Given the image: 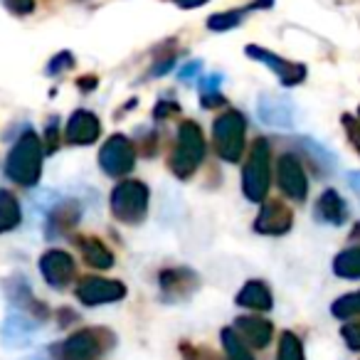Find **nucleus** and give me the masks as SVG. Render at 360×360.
<instances>
[{
    "mask_svg": "<svg viewBox=\"0 0 360 360\" xmlns=\"http://www.w3.org/2000/svg\"><path fill=\"white\" fill-rule=\"evenodd\" d=\"M271 186V148L266 139H257L242 168V193L250 202H264Z\"/></svg>",
    "mask_w": 360,
    "mask_h": 360,
    "instance_id": "nucleus-3",
    "label": "nucleus"
},
{
    "mask_svg": "<svg viewBox=\"0 0 360 360\" xmlns=\"http://www.w3.org/2000/svg\"><path fill=\"white\" fill-rule=\"evenodd\" d=\"M348 186H350V191L355 193V195L360 198V170H348Z\"/></svg>",
    "mask_w": 360,
    "mask_h": 360,
    "instance_id": "nucleus-38",
    "label": "nucleus"
},
{
    "mask_svg": "<svg viewBox=\"0 0 360 360\" xmlns=\"http://www.w3.org/2000/svg\"><path fill=\"white\" fill-rule=\"evenodd\" d=\"M180 353H183V360H220V355L212 353L205 345H193V343H183L180 345Z\"/></svg>",
    "mask_w": 360,
    "mask_h": 360,
    "instance_id": "nucleus-32",
    "label": "nucleus"
},
{
    "mask_svg": "<svg viewBox=\"0 0 360 360\" xmlns=\"http://www.w3.org/2000/svg\"><path fill=\"white\" fill-rule=\"evenodd\" d=\"M220 338H222V348H225L227 360H255L252 348L240 338V333H237L232 326H225V328L220 330Z\"/></svg>",
    "mask_w": 360,
    "mask_h": 360,
    "instance_id": "nucleus-25",
    "label": "nucleus"
},
{
    "mask_svg": "<svg viewBox=\"0 0 360 360\" xmlns=\"http://www.w3.org/2000/svg\"><path fill=\"white\" fill-rule=\"evenodd\" d=\"M40 274L52 289H65L75 281L77 276V262L70 252L65 250H50L40 257Z\"/></svg>",
    "mask_w": 360,
    "mask_h": 360,
    "instance_id": "nucleus-12",
    "label": "nucleus"
},
{
    "mask_svg": "<svg viewBox=\"0 0 360 360\" xmlns=\"http://www.w3.org/2000/svg\"><path fill=\"white\" fill-rule=\"evenodd\" d=\"M47 153L42 136H37L32 129H25L6 158V175L22 188L37 186L42 175V158Z\"/></svg>",
    "mask_w": 360,
    "mask_h": 360,
    "instance_id": "nucleus-1",
    "label": "nucleus"
},
{
    "mask_svg": "<svg viewBox=\"0 0 360 360\" xmlns=\"http://www.w3.org/2000/svg\"><path fill=\"white\" fill-rule=\"evenodd\" d=\"M42 321H37L35 316L25 314V311H11L6 316V321L0 323V340L6 348H25L32 343V333L40 328Z\"/></svg>",
    "mask_w": 360,
    "mask_h": 360,
    "instance_id": "nucleus-14",
    "label": "nucleus"
},
{
    "mask_svg": "<svg viewBox=\"0 0 360 360\" xmlns=\"http://www.w3.org/2000/svg\"><path fill=\"white\" fill-rule=\"evenodd\" d=\"M232 328L240 333V338L250 348H266L274 338V326L269 319H262V316H240L235 319Z\"/></svg>",
    "mask_w": 360,
    "mask_h": 360,
    "instance_id": "nucleus-18",
    "label": "nucleus"
},
{
    "mask_svg": "<svg viewBox=\"0 0 360 360\" xmlns=\"http://www.w3.org/2000/svg\"><path fill=\"white\" fill-rule=\"evenodd\" d=\"M274 6V0H252L250 11H266V8Z\"/></svg>",
    "mask_w": 360,
    "mask_h": 360,
    "instance_id": "nucleus-42",
    "label": "nucleus"
},
{
    "mask_svg": "<svg viewBox=\"0 0 360 360\" xmlns=\"http://www.w3.org/2000/svg\"><path fill=\"white\" fill-rule=\"evenodd\" d=\"M314 217L319 222H323V225L340 227V225H345V222H348V205H345V200L340 198L338 191L328 188V191L321 193L319 200H316Z\"/></svg>",
    "mask_w": 360,
    "mask_h": 360,
    "instance_id": "nucleus-19",
    "label": "nucleus"
},
{
    "mask_svg": "<svg viewBox=\"0 0 360 360\" xmlns=\"http://www.w3.org/2000/svg\"><path fill=\"white\" fill-rule=\"evenodd\" d=\"M82 220V202L75 198H65L50 205L45 212V235L47 240H60L65 235H72Z\"/></svg>",
    "mask_w": 360,
    "mask_h": 360,
    "instance_id": "nucleus-11",
    "label": "nucleus"
},
{
    "mask_svg": "<svg viewBox=\"0 0 360 360\" xmlns=\"http://www.w3.org/2000/svg\"><path fill=\"white\" fill-rule=\"evenodd\" d=\"M340 124H343L350 146H353V148L358 150V155H360V106H358V116L343 114V116H340Z\"/></svg>",
    "mask_w": 360,
    "mask_h": 360,
    "instance_id": "nucleus-30",
    "label": "nucleus"
},
{
    "mask_svg": "<svg viewBox=\"0 0 360 360\" xmlns=\"http://www.w3.org/2000/svg\"><path fill=\"white\" fill-rule=\"evenodd\" d=\"M150 191L143 180H121L111 191V215L124 225H141L148 215Z\"/></svg>",
    "mask_w": 360,
    "mask_h": 360,
    "instance_id": "nucleus-4",
    "label": "nucleus"
},
{
    "mask_svg": "<svg viewBox=\"0 0 360 360\" xmlns=\"http://www.w3.org/2000/svg\"><path fill=\"white\" fill-rule=\"evenodd\" d=\"M77 299L84 306H104L126 299V284L119 279H104V276H84L75 289Z\"/></svg>",
    "mask_w": 360,
    "mask_h": 360,
    "instance_id": "nucleus-10",
    "label": "nucleus"
},
{
    "mask_svg": "<svg viewBox=\"0 0 360 360\" xmlns=\"http://www.w3.org/2000/svg\"><path fill=\"white\" fill-rule=\"evenodd\" d=\"M180 111V106L175 104V101H158L155 104V109H153V119L155 121H163V119H168V116H175Z\"/></svg>",
    "mask_w": 360,
    "mask_h": 360,
    "instance_id": "nucleus-36",
    "label": "nucleus"
},
{
    "mask_svg": "<svg viewBox=\"0 0 360 360\" xmlns=\"http://www.w3.org/2000/svg\"><path fill=\"white\" fill-rule=\"evenodd\" d=\"M340 338L345 340V345H348L350 350L360 353V319L343 323V328H340Z\"/></svg>",
    "mask_w": 360,
    "mask_h": 360,
    "instance_id": "nucleus-33",
    "label": "nucleus"
},
{
    "mask_svg": "<svg viewBox=\"0 0 360 360\" xmlns=\"http://www.w3.org/2000/svg\"><path fill=\"white\" fill-rule=\"evenodd\" d=\"M114 343L116 338L109 328L91 326V328H82L72 333L70 338L62 340L52 350H55V360H96Z\"/></svg>",
    "mask_w": 360,
    "mask_h": 360,
    "instance_id": "nucleus-5",
    "label": "nucleus"
},
{
    "mask_svg": "<svg viewBox=\"0 0 360 360\" xmlns=\"http://www.w3.org/2000/svg\"><path fill=\"white\" fill-rule=\"evenodd\" d=\"M276 186L284 193L289 200L294 202H304L309 198V178H306L304 163H301L299 155L294 153H284L276 158Z\"/></svg>",
    "mask_w": 360,
    "mask_h": 360,
    "instance_id": "nucleus-8",
    "label": "nucleus"
},
{
    "mask_svg": "<svg viewBox=\"0 0 360 360\" xmlns=\"http://www.w3.org/2000/svg\"><path fill=\"white\" fill-rule=\"evenodd\" d=\"M276 360H306L304 343L296 333L284 330L279 338V350H276Z\"/></svg>",
    "mask_w": 360,
    "mask_h": 360,
    "instance_id": "nucleus-29",
    "label": "nucleus"
},
{
    "mask_svg": "<svg viewBox=\"0 0 360 360\" xmlns=\"http://www.w3.org/2000/svg\"><path fill=\"white\" fill-rule=\"evenodd\" d=\"M247 139V119L242 111L227 109L212 124V141H215V153L225 163H237L245 153Z\"/></svg>",
    "mask_w": 360,
    "mask_h": 360,
    "instance_id": "nucleus-6",
    "label": "nucleus"
},
{
    "mask_svg": "<svg viewBox=\"0 0 360 360\" xmlns=\"http://www.w3.org/2000/svg\"><path fill=\"white\" fill-rule=\"evenodd\" d=\"M245 55L250 57V60H255V62H259V65H264L266 70L274 72V75L279 77V82L284 86H299L301 82L306 79V75H309L306 65H301V62L284 60V57H279L276 52L264 50V47H259V45H247L245 47Z\"/></svg>",
    "mask_w": 360,
    "mask_h": 360,
    "instance_id": "nucleus-9",
    "label": "nucleus"
},
{
    "mask_svg": "<svg viewBox=\"0 0 360 360\" xmlns=\"http://www.w3.org/2000/svg\"><path fill=\"white\" fill-rule=\"evenodd\" d=\"M222 84V75H210V77H202L198 82V89H200V101L205 109H212V106H222L225 104V96L220 91Z\"/></svg>",
    "mask_w": 360,
    "mask_h": 360,
    "instance_id": "nucleus-27",
    "label": "nucleus"
},
{
    "mask_svg": "<svg viewBox=\"0 0 360 360\" xmlns=\"http://www.w3.org/2000/svg\"><path fill=\"white\" fill-rule=\"evenodd\" d=\"M22 220L20 202L11 191H0V235L13 232Z\"/></svg>",
    "mask_w": 360,
    "mask_h": 360,
    "instance_id": "nucleus-24",
    "label": "nucleus"
},
{
    "mask_svg": "<svg viewBox=\"0 0 360 360\" xmlns=\"http://www.w3.org/2000/svg\"><path fill=\"white\" fill-rule=\"evenodd\" d=\"M175 6L183 8V11H193V8H202L205 3H210V0H173Z\"/></svg>",
    "mask_w": 360,
    "mask_h": 360,
    "instance_id": "nucleus-40",
    "label": "nucleus"
},
{
    "mask_svg": "<svg viewBox=\"0 0 360 360\" xmlns=\"http://www.w3.org/2000/svg\"><path fill=\"white\" fill-rule=\"evenodd\" d=\"M77 84H79V89H82V91H91V89H96L99 79H96V77H82V79L77 82Z\"/></svg>",
    "mask_w": 360,
    "mask_h": 360,
    "instance_id": "nucleus-41",
    "label": "nucleus"
},
{
    "mask_svg": "<svg viewBox=\"0 0 360 360\" xmlns=\"http://www.w3.org/2000/svg\"><path fill=\"white\" fill-rule=\"evenodd\" d=\"M173 67H175V57H165V60H160L158 65L153 67V75L160 77V75H165L168 70H173Z\"/></svg>",
    "mask_w": 360,
    "mask_h": 360,
    "instance_id": "nucleus-39",
    "label": "nucleus"
},
{
    "mask_svg": "<svg viewBox=\"0 0 360 360\" xmlns=\"http://www.w3.org/2000/svg\"><path fill=\"white\" fill-rule=\"evenodd\" d=\"M75 67V55H72L70 50H65V52H60V55H55L50 60V65H47V70H45V75L47 77H60V75H65L67 70H72Z\"/></svg>",
    "mask_w": 360,
    "mask_h": 360,
    "instance_id": "nucleus-31",
    "label": "nucleus"
},
{
    "mask_svg": "<svg viewBox=\"0 0 360 360\" xmlns=\"http://www.w3.org/2000/svg\"><path fill=\"white\" fill-rule=\"evenodd\" d=\"M235 304L242 306V309H250V311H271L274 296H271V289L262 279H250L240 291H237Z\"/></svg>",
    "mask_w": 360,
    "mask_h": 360,
    "instance_id": "nucleus-20",
    "label": "nucleus"
},
{
    "mask_svg": "<svg viewBox=\"0 0 360 360\" xmlns=\"http://www.w3.org/2000/svg\"><path fill=\"white\" fill-rule=\"evenodd\" d=\"M291 227H294V212H291V207L281 200H266L262 205L252 230L264 237H281L286 232H291Z\"/></svg>",
    "mask_w": 360,
    "mask_h": 360,
    "instance_id": "nucleus-13",
    "label": "nucleus"
},
{
    "mask_svg": "<svg viewBox=\"0 0 360 360\" xmlns=\"http://www.w3.org/2000/svg\"><path fill=\"white\" fill-rule=\"evenodd\" d=\"M200 70H202V62H191V65H186V67H183V70H180L178 72V77H180V79H183V82H186V79H191V77H198V75H200Z\"/></svg>",
    "mask_w": 360,
    "mask_h": 360,
    "instance_id": "nucleus-37",
    "label": "nucleus"
},
{
    "mask_svg": "<svg viewBox=\"0 0 360 360\" xmlns=\"http://www.w3.org/2000/svg\"><path fill=\"white\" fill-rule=\"evenodd\" d=\"M99 165L109 178H124L136 168V146L129 136L116 134L104 141L99 150Z\"/></svg>",
    "mask_w": 360,
    "mask_h": 360,
    "instance_id": "nucleus-7",
    "label": "nucleus"
},
{
    "mask_svg": "<svg viewBox=\"0 0 360 360\" xmlns=\"http://www.w3.org/2000/svg\"><path fill=\"white\" fill-rule=\"evenodd\" d=\"M299 148L306 153V158L311 160V163L316 165V170L319 173H323V175H328V173H333L335 170V155L330 153L326 146H321L319 141H314V139H299Z\"/></svg>",
    "mask_w": 360,
    "mask_h": 360,
    "instance_id": "nucleus-23",
    "label": "nucleus"
},
{
    "mask_svg": "<svg viewBox=\"0 0 360 360\" xmlns=\"http://www.w3.org/2000/svg\"><path fill=\"white\" fill-rule=\"evenodd\" d=\"M42 143H45V153H55L57 143H60V129H57V121L52 119L45 129V136H42Z\"/></svg>",
    "mask_w": 360,
    "mask_h": 360,
    "instance_id": "nucleus-34",
    "label": "nucleus"
},
{
    "mask_svg": "<svg viewBox=\"0 0 360 360\" xmlns=\"http://www.w3.org/2000/svg\"><path fill=\"white\" fill-rule=\"evenodd\" d=\"M205 160V136L195 121H183L178 126V141L170 153V173L180 180L195 175L200 163Z\"/></svg>",
    "mask_w": 360,
    "mask_h": 360,
    "instance_id": "nucleus-2",
    "label": "nucleus"
},
{
    "mask_svg": "<svg viewBox=\"0 0 360 360\" xmlns=\"http://www.w3.org/2000/svg\"><path fill=\"white\" fill-rule=\"evenodd\" d=\"M250 11V6L247 8H237V11H225V13H215V15L207 18V30L212 32H227V30H235V27H240L242 22H245V15Z\"/></svg>",
    "mask_w": 360,
    "mask_h": 360,
    "instance_id": "nucleus-26",
    "label": "nucleus"
},
{
    "mask_svg": "<svg viewBox=\"0 0 360 360\" xmlns=\"http://www.w3.org/2000/svg\"><path fill=\"white\" fill-rule=\"evenodd\" d=\"M257 116L262 124L274 126V129H294L296 124V106L286 96L262 94L257 101Z\"/></svg>",
    "mask_w": 360,
    "mask_h": 360,
    "instance_id": "nucleus-15",
    "label": "nucleus"
},
{
    "mask_svg": "<svg viewBox=\"0 0 360 360\" xmlns=\"http://www.w3.org/2000/svg\"><path fill=\"white\" fill-rule=\"evenodd\" d=\"M330 314H333V319H338V321L358 319L360 316V289L338 296V299L330 304Z\"/></svg>",
    "mask_w": 360,
    "mask_h": 360,
    "instance_id": "nucleus-28",
    "label": "nucleus"
},
{
    "mask_svg": "<svg viewBox=\"0 0 360 360\" xmlns=\"http://www.w3.org/2000/svg\"><path fill=\"white\" fill-rule=\"evenodd\" d=\"M75 245L79 247L82 259L94 269H111L114 266V252L99 237H75Z\"/></svg>",
    "mask_w": 360,
    "mask_h": 360,
    "instance_id": "nucleus-21",
    "label": "nucleus"
},
{
    "mask_svg": "<svg viewBox=\"0 0 360 360\" xmlns=\"http://www.w3.org/2000/svg\"><path fill=\"white\" fill-rule=\"evenodd\" d=\"M198 274L188 266H170V269H163L158 274V286L160 294L170 301H183L198 289Z\"/></svg>",
    "mask_w": 360,
    "mask_h": 360,
    "instance_id": "nucleus-16",
    "label": "nucleus"
},
{
    "mask_svg": "<svg viewBox=\"0 0 360 360\" xmlns=\"http://www.w3.org/2000/svg\"><path fill=\"white\" fill-rule=\"evenodd\" d=\"M330 269H333V274L338 276V279H345V281L360 279V245H353V247H348V250L338 252L333 264H330Z\"/></svg>",
    "mask_w": 360,
    "mask_h": 360,
    "instance_id": "nucleus-22",
    "label": "nucleus"
},
{
    "mask_svg": "<svg viewBox=\"0 0 360 360\" xmlns=\"http://www.w3.org/2000/svg\"><path fill=\"white\" fill-rule=\"evenodd\" d=\"M99 136H101L99 116L91 114L89 109H77L65 126V139L72 146H91L96 143Z\"/></svg>",
    "mask_w": 360,
    "mask_h": 360,
    "instance_id": "nucleus-17",
    "label": "nucleus"
},
{
    "mask_svg": "<svg viewBox=\"0 0 360 360\" xmlns=\"http://www.w3.org/2000/svg\"><path fill=\"white\" fill-rule=\"evenodd\" d=\"M37 0H6V8L13 15H30L35 11Z\"/></svg>",
    "mask_w": 360,
    "mask_h": 360,
    "instance_id": "nucleus-35",
    "label": "nucleus"
}]
</instances>
